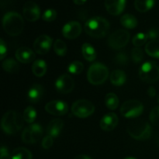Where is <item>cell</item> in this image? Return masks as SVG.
I'll return each instance as SVG.
<instances>
[{
    "label": "cell",
    "instance_id": "obj_25",
    "mask_svg": "<svg viewBox=\"0 0 159 159\" xmlns=\"http://www.w3.org/2000/svg\"><path fill=\"white\" fill-rule=\"evenodd\" d=\"M155 5V0H134V7L138 12H145Z\"/></svg>",
    "mask_w": 159,
    "mask_h": 159
},
{
    "label": "cell",
    "instance_id": "obj_45",
    "mask_svg": "<svg viewBox=\"0 0 159 159\" xmlns=\"http://www.w3.org/2000/svg\"><path fill=\"white\" fill-rule=\"evenodd\" d=\"M156 141H157V144H158V145L159 146V131L156 134Z\"/></svg>",
    "mask_w": 159,
    "mask_h": 159
},
{
    "label": "cell",
    "instance_id": "obj_19",
    "mask_svg": "<svg viewBox=\"0 0 159 159\" xmlns=\"http://www.w3.org/2000/svg\"><path fill=\"white\" fill-rule=\"evenodd\" d=\"M64 123L61 119H54L48 124L47 127V133L52 138H57L63 128Z\"/></svg>",
    "mask_w": 159,
    "mask_h": 159
},
{
    "label": "cell",
    "instance_id": "obj_15",
    "mask_svg": "<svg viewBox=\"0 0 159 159\" xmlns=\"http://www.w3.org/2000/svg\"><path fill=\"white\" fill-rule=\"evenodd\" d=\"M82 33V26L77 21L67 23L62 28V34L67 39H75Z\"/></svg>",
    "mask_w": 159,
    "mask_h": 159
},
{
    "label": "cell",
    "instance_id": "obj_36",
    "mask_svg": "<svg viewBox=\"0 0 159 159\" xmlns=\"http://www.w3.org/2000/svg\"><path fill=\"white\" fill-rule=\"evenodd\" d=\"M57 17V12L53 9H47L44 12H43L42 18L44 21L46 22H52Z\"/></svg>",
    "mask_w": 159,
    "mask_h": 159
},
{
    "label": "cell",
    "instance_id": "obj_27",
    "mask_svg": "<svg viewBox=\"0 0 159 159\" xmlns=\"http://www.w3.org/2000/svg\"><path fill=\"white\" fill-rule=\"evenodd\" d=\"M12 159H32V153L25 148H17L12 152Z\"/></svg>",
    "mask_w": 159,
    "mask_h": 159
},
{
    "label": "cell",
    "instance_id": "obj_18",
    "mask_svg": "<svg viewBox=\"0 0 159 159\" xmlns=\"http://www.w3.org/2000/svg\"><path fill=\"white\" fill-rule=\"evenodd\" d=\"M15 55L17 61L23 64H29L35 59V53L26 47H21L17 49Z\"/></svg>",
    "mask_w": 159,
    "mask_h": 159
},
{
    "label": "cell",
    "instance_id": "obj_20",
    "mask_svg": "<svg viewBox=\"0 0 159 159\" xmlns=\"http://www.w3.org/2000/svg\"><path fill=\"white\" fill-rule=\"evenodd\" d=\"M43 92H44V89L42 85H39V84H35L33 85L28 92V99H29L30 102H33V103L38 102L43 97Z\"/></svg>",
    "mask_w": 159,
    "mask_h": 159
},
{
    "label": "cell",
    "instance_id": "obj_37",
    "mask_svg": "<svg viewBox=\"0 0 159 159\" xmlns=\"http://www.w3.org/2000/svg\"><path fill=\"white\" fill-rule=\"evenodd\" d=\"M115 61L118 65H125L128 62V57H127V54L124 52L118 53V54H116V57H115Z\"/></svg>",
    "mask_w": 159,
    "mask_h": 159
},
{
    "label": "cell",
    "instance_id": "obj_39",
    "mask_svg": "<svg viewBox=\"0 0 159 159\" xmlns=\"http://www.w3.org/2000/svg\"><path fill=\"white\" fill-rule=\"evenodd\" d=\"M6 53H7V48L6 45L5 44V42L3 41L2 39L0 40V59L3 60L4 57H6Z\"/></svg>",
    "mask_w": 159,
    "mask_h": 159
},
{
    "label": "cell",
    "instance_id": "obj_34",
    "mask_svg": "<svg viewBox=\"0 0 159 159\" xmlns=\"http://www.w3.org/2000/svg\"><path fill=\"white\" fill-rule=\"evenodd\" d=\"M131 57L132 60L134 63L139 64L144 59V53L143 51L139 48H135L131 51Z\"/></svg>",
    "mask_w": 159,
    "mask_h": 159
},
{
    "label": "cell",
    "instance_id": "obj_38",
    "mask_svg": "<svg viewBox=\"0 0 159 159\" xmlns=\"http://www.w3.org/2000/svg\"><path fill=\"white\" fill-rule=\"evenodd\" d=\"M51 136L50 135H47L45 136L44 138H43L42 140V143H41V145L43 147V148L44 149H49L52 147L53 145V143H54V140Z\"/></svg>",
    "mask_w": 159,
    "mask_h": 159
},
{
    "label": "cell",
    "instance_id": "obj_24",
    "mask_svg": "<svg viewBox=\"0 0 159 159\" xmlns=\"http://www.w3.org/2000/svg\"><path fill=\"white\" fill-rule=\"evenodd\" d=\"M82 52L84 58L88 61H93L96 58V50L89 43H85L82 45Z\"/></svg>",
    "mask_w": 159,
    "mask_h": 159
},
{
    "label": "cell",
    "instance_id": "obj_2",
    "mask_svg": "<svg viewBox=\"0 0 159 159\" xmlns=\"http://www.w3.org/2000/svg\"><path fill=\"white\" fill-rule=\"evenodd\" d=\"M109 30V22L100 16H95L89 19L85 24V30L86 34L94 38H102L107 36Z\"/></svg>",
    "mask_w": 159,
    "mask_h": 159
},
{
    "label": "cell",
    "instance_id": "obj_9",
    "mask_svg": "<svg viewBox=\"0 0 159 159\" xmlns=\"http://www.w3.org/2000/svg\"><path fill=\"white\" fill-rule=\"evenodd\" d=\"M130 33L125 30H118L113 32L108 38V44L114 50L124 48L130 40Z\"/></svg>",
    "mask_w": 159,
    "mask_h": 159
},
{
    "label": "cell",
    "instance_id": "obj_14",
    "mask_svg": "<svg viewBox=\"0 0 159 159\" xmlns=\"http://www.w3.org/2000/svg\"><path fill=\"white\" fill-rule=\"evenodd\" d=\"M53 40L48 35L37 37L34 43V49L38 54H45L50 51Z\"/></svg>",
    "mask_w": 159,
    "mask_h": 159
},
{
    "label": "cell",
    "instance_id": "obj_22",
    "mask_svg": "<svg viewBox=\"0 0 159 159\" xmlns=\"http://www.w3.org/2000/svg\"><path fill=\"white\" fill-rule=\"evenodd\" d=\"M47 64L43 60L35 61L32 65V71L37 77H42L47 72Z\"/></svg>",
    "mask_w": 159,
    "mask_h": 159
},
{
    "label": "cell",
    "instance_id": "obj_3",
    "mask_svg": "<svg viewBox=\"0 0 159 159\" xmlns=\"http://www.w3.org/2000/svg\"><path fill=\"white\" fill-rule=\"evenodd\" d=\"M23 116L14 110L6 112L2 119V129L8 134H14L20 131L23 126Z\"/></svg>",
    "mask_w": 159,
    "mask_h": 159
},
{
    "label": "cell",
    "instance_id": "obj_23",
    "mask_svg": "<svg viewBox=\"0 0 159 159\" xmlns=\"http://www.w3.org/2000/svg\"><path fill=\"white\" fill-rule=\"evenodd\" d=\"M145 51L151 57L159 58V40H153L149 41L145 46Z\"/></svg>",
    "mask_w": 159,
    "mask_h": 159
},
{
    "label": "cell",
    "instance_id": "obj_35",
    "mask_svg": "<svg viewBox=\"0 0 159 159\" xmlns=\"http://www.w3.org/2000/svg\"><path fill=\"white\" fill-rule=\"evenodd\" d=\"M150 121L153 125H159V106H157L155 108L152 109L149 115Z\"/></svg>",
    "mask_w": 159,
    "mask_h": 159
},
{
    "label": "cell",
    "instance_id": "obj_7",
    "mask_svg": "<svg viewBox=\"0 0 159 159\" xmlns=\"http://www.w3.org/2000/svg\"><path fill=\"white\" fill-rule=\"evenodd\" d=\"M144 110L143 104L136 99H130L123 103L120 107V113L126 118H135L139 116Z\"/></svg>",
    "mask_w": 159,
    "mask_h": 159
},
{
    "label": "cell",
    "instance_id": "obj_42",
    "mask_svg": "<svg viewBox=\"0 0 159 159\" xmlns=\"http://www.w3.org/2000/svg\"><path fill=\"white\" fill-rule=\"evenodd\" d=\"M148 95L151 97H153V96H155V94H156V90H155L153 87H150V88L148 89Z\"/></svg>",
    "mask_w": 159,
    "mask_h": 159
},
{
    "label": "cell",
    "instance_id": "obj_4",
    "mask_svg": "<svg viewBox=\"0 0 159 159\" xmlns=\"http://www.w3.org/2000/svg\"><path fill=\"white\" fill-rule=\"evenodd\" d=\"M128 134L134 139L144 141L151 138L152 133L150 124L144 120H137L130 123L127 126Z\"/></svg>",
    "mask_w": 159,
    "mask_h": 159
},
{
    "label": "cell",
    "instance_id": "obj_46",
    "mask_svg": "<svg viewBox=\"0 0 159 159\" xmlns=\"http://www.w3.org/2000/svg\"><path fill=\"white\" fill-rule=\"evenodd\" d=\"M124 159H137V158H132V157H127V158H125Z\"/></svg>",
    "mask_w": 159,
    "mask_h": 159
},
{
    "label": "cell",
    "instance_id": "obj_29",
    "mask_svg": "<svg viewBox=\"0 0 159 159\" xmlns=\"http://www.w3.org/2000/svg\"><path fill=\"white\" fill-rule=\"evenodd\" d=\"M2 68L9 73H16L20 69V65L14 59L9 58L3 61Z\"/></svg>",
    "mask_w": 159,
    "mask_h": 159
},
{
    "label": "cell",
    "instance_id": "obj_8",
    "mask_svg": "<svg viewBox=\"0 0 159 159\" xmlns=\"http://www.w3.org/2000/svg\"><path fill=\"white\" fill-rule=\"evenodd\" d=\"M71 111L77 117L86 118L94 113L95 107L87 99H79L72 104Z\"/></svg>",
    "mask_w": 159,
    "mask_h": 159
},
{
    "label": "cell",
    "instance_id": "obj_21",
    "mask_svg": "<svg viewBox=\"0 0 159 159\" xmlns=\"http://www.w3.org/2000/svg\"><path fill=\"white\" fill-rule=\"evenodd\" d=\"M127 79L125 72L121 70H114L110 75V82L116 86H121L124 85Z\"/></svg>",
    "mask_w": 159,
    "mask_h": 159
},
{
    "label": "cell",
    "instance_id": "obj_13",
    "mask_svg": "<svg viewBox=\"0 0 159 159\" xmlns=\"http://www.w3.org/2000/svg\"><path fill=\"white\" fill-rule=\"evenodd\" d=\"M23 13L27 21L35 22L40 18V9L34 2L28 1L23 5Z\"/></svg>",
    "mask_w": 159,
    "mask_h": 159
},
{
    "label": "cell",
    "instance_id": "obj_10",
    "mask_svg": "<svg viewBox=\"0 0 159 159\" xmlns=\"http://www.w3.org/2000/svg\"><path fill=\"white\" fill-rule=\"evenodd\" d=\"M43 130L39 124H31L25 128L22 134V140L28 144H34L41 138Z\"/></svg>",
    "mask_w": 159,
    "mask_h": 159
},
{
    "label": "cell",
    "instance_id": "obj_33",
    "mask_svg": "<svg viewBox=\"0 0 159 159\" xmlns=\"http://www.w3.org/2000/svg\"><path fill=\"white\" fill-rule=\"evenodd\" d=\"M148 39V37L147 34L139 33V34H136V35L134 37L132 42H133V44L134 45L136 48H139V47L142 46V45H144V43H146Z\"/></svg>",
    "mask_w": 159,
    "mask_h": 159
},
{
    "label": "cell",
    "instance_id": "obj_40",
    "mask_svg": "<svg viewBox=\"0 0 159 159\" xmlns=\"http://www.w3.org/2000/svg\"><path fill=\"white\" fill-rule=\"evenodd\" d=\"M0 157H1V159H12V156H10L9 155V152L8 151L7 148L2 147L1 148V150H0Z\"/></svg>",
    "mask_w": 159,
    "mask_h": 159
},
{
    "label": "cell",
    "instance_id": "obj_44",
    "mask_svg": "<svg viewBox=\"0 0 159 159\" xmlns=\"http://www.w3.org/2000/svg\"><path fill=\"white\" fill-rule=\"evenodd\" d=\"M73 2H74L75 4L76 5H82L84 4V3L86 2V0H73Z\"/></svg>",
    "mask_w": 159,
    "mask_h": 159
},
{
    "label": "cell",
    "instance_id": "obj_26",
    "mask_svg": "<svg viewBox=\"0 0 159 159\" xmlns=\"http://www.w3.org/2000/svg\"><path fill=\"white\" fill-rule=\"evenodd\" d=\"M120 23L127 29H134L138 26V20L132 14H124L120 18Z\"/></svg>",
    "mask_w": 159,
    "mask_h": 159
},
{
    "label": "cell",
    "instance_id": "obj_1",
    "mask_svg": "<svg viewBox=\"0 0 159 159\" xmlns=\"http://www.w3.org/2000/svg\"><path fill=\"white\" fill-rule=\"evenodd\" d=\"M2 26L6 34L12 37H16L23 32L24 21L20 14L11 11L6 12L3 16Z\"/></svg>",
    "mask_w": 159,
    "mask_h": 159
},
{
    "label": "cell",
    "instance_id": "obj_16",
    "mask_svg": "<svg viewBox=\"0 0 159 159\" xmlns=\"http://www.w3.org/2000/svg\"><path fill=\"white\" fill-rule=\"evenodd\" d=\"M118 121H119V120H118L116 113H109L104 115L103 117L101 119L99 126L102 130L111 131V130H114L115 127L117 126Z\"/></svg>",
    "mask_w": 159,
    "mask_h": 159
},
{
    "label": "cell",
    "instance_id": "obj_11",
    "mask_svg": "<svg viewBox=\"0 0 159 159\" xmlns=\"http://www.w3.org/2000/svg\"><path fill=\"white\" fill-rule=\"evenodd\" d=\"M55 87L57 92L62 94L71 93L75 87L74 79L68 74L62 75L56 80Z\"/></svg>",
    "mask_w": 159,
    "mask_h": 159
},
{
    "label": "cell",
    "instance_id": "obj_17",
    "mask_svg": "<svg viewBox=\"0 0 159 159\" xmlns=\"http://www.w3.org/2000/svg\"><path fill=\"white\" fill-rule=\"evenodd\" d=\"M126 0H105V7L107 12L113 16H118L124 11Z\"/></svg>",
    "mask_w": 159,
    "mask_h": 159
},
{
    "label": "cell",
    "instance_id": "obj_31",
    "mask_svg": "<svg viewBox=\"0 0 159 159\" xmlns=\"http://www.w3.org/2000/svg\"><path fill=\"white\" fill-rule=\"evenodd\" d=\"M23 119L28 124H33L37 117V112L32 107H28L23 112Z\"/></svg>",
    "mask_w": 159,
    "mask_h": 159
},
{
    "label": "cell",
    "instance_id": "obj_43",
    "mask_svg": "<svg viewBox=\"0 0 159 159\" xmlns=\"http://www.w3.org/2000/svg\"><path fill=\"white\" fill-rule=\"evenodd\" d=\"M74 159H92V158L85 155H77V156H76Z\"/></svg>",
    "mask_w": 159,
    "mask_h": 159
},
{
    "label": "cell",
    "instance_id": "obj_32",
    "mask_svg": "<svg viewBox=\"0 0 159 159\" xmlns=\"http://www.w3.org/2000/svg\"><path fill=\"white\" fill-rule=\"evenodd\" d=\"M84 69L83 64L79 61H75L71 62L68 67V71L71 74L73 75H79L82 72Z\"/></svg>",
    "mask_w": 159,
    "mask_h": 159
},
{
    "label": "cell",
    "instance_id": "obj_5",
    "mask_svg": "<svg viewBox=\"0 0 159 159\" xmlns=\"http://www.w3.org/2000/svg\"><path fill=\"white\" fill-rule=\"evenodd\" d=\"M109 75V71L107 66L101 63H94L89 68L87 79L91 84L95 85L104 83Z\"/></svg>",
    "mask_w": 159,
    "mask_h": 159
},
{
    "label": "cell",
    "instance_id": "obj_6",
    "mask_svg": "<svg viewBox=\"0 0 159 159\" xmlns=\"http://www.w3.org/2000/svg\"><path fill=\"white\" fill-rule=\"evenodd\" d=\"M140 79L147 83H155L159 80V66L150 61L141 65L139 71Z\"/></svg>",
    "mask_w": 159,
    "mask_h": 159
},
{
    "label": "cell",
    "instance_id": "obj_41",
    "mask_svg": "<svg viewBox=\"0 0 159 159\" xmlns=\"http://www.w3.org/2000/svg\"><path fill=\"white\" fill-rule=\"evenodd\" d=\"M147 35L149 39H151L152 40H156L157 37L159 36V31L156 29H152L147 33Z\"/></svg>",
    "mask_w": 159,
    "mask_h": 159
},
{
    "label": "cell",
    "instance_id": "obj_28",
    "mask_svg": "<svg viewBox=\"0 0 159 159\" xmlns=\"http://www.w3.org/2000/svg\"><path fill=\"white\" fill-rule=\"evenodd\" d=\"M105 104L109 110H114L117 108L119 105V99L116 94L110 93L107 94L105 97Z\"/></svg>",
    "mask_w": 159,
    "mask_h": 159
},
{
    "label": "cell",
    "instance_id": "obj_12",
    "mask_svg": "<svg viewBox=\"0 0 159 159\" xmlns=\"http://www.w3.org/2000/svg\"><path fill=\"white\" fill-rule=\"evenodd\" d=\"M45 110L54 116H63L68 113V104L64 101L53 100L45 106Z\"/></svg>",
    "mask_w": 159,
    "mask_h": 159
},
{
    "label": "cell",
    "instance_id": "obj_30",
    "mask_svg": "<svg viewBox=\"0 0 159 159\" xmlns=\"http://www.w3.org/2000/svg\"><path fill=\"white\" fill-rule=\"evenodd\" d=\"M54 51L58 56L63 57L67 54V45L63 40H56L54 43Z\"/></svg>",
    "mask_w": 159,
    "mask_h": 159
}]
</instances>
